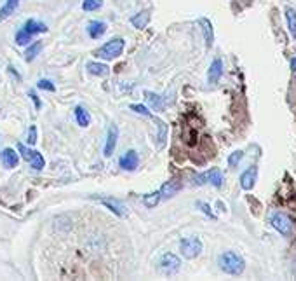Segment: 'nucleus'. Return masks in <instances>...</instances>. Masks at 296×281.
<instances>
[{
	"instance_id": "33",
	"label": "nucleus",
	"mask_w": 296,
	"mask_h": 281,
	"mask_svg": "<svg viewBox=\"0 0 296 281\" xmlns=\"http://www.w3.org/2000/svg\"><path fill=\"white\" fill-rule=\"evenodd\" d=\"M197 206L202 208V211H206V213L209 215V217H214V215L211 213V210H209V206H207V204H204V203H197Z\"/></svg>"
},
{
	"instance_id": "6",
	"label": "nucleus",
	"mask_w": 296,
	"mask_h": 281,
	"mask_svg": "<svg viewBox=\"0 0 296 281\" xmlns=\"http://www.w3.org/2000/svg\"><path fill=\"white\" fill-rule=\"evenodd\" d=\"M18 151H20V154L23 156V159L30 161L32 168H35V170H42L44 164H46V161H44L42 154H39V152L34 151V149H28L27 145L18 144Z\"/></svg>"
},
{
	"instance_id": "2",
	"label": "nucleus",
	"mask_w": 296,
	"mask_h": 281,
	"mask_svg": "<svg viewBox=\"0 0 296 281\" xmlns=\"http://www.w3.org/2000/svg\"><path fill=\"white\" fill-rule=\"evenodd\" d=\"M124 46H126V40L124 39H120V37L112 39V40H108L103 47H100V51H98L96 54L101 60H115V58H119L120 54H122Z\"/></svg>"
},
{
	"instance_id": "17",
	"label": "nucleus",
	"mask_w": 296,
	"mask_h": 281,
	"mask_svg": "<svg viewBox=\"0 0 296 281\" xmlns=\"http://www.w3.org/2000/svg\"><path fill=\"white\" fill-rule=\"evenodd\" d=\"M23 30L30 35H35V34H44V32H47V27L37 20H28L27 23L23 25Z\"/></svg>"
},
{
	"instance_id": "21",
	"label": "nucleus",
	"mask_w": 296,
	"mask_h": 281,
	"mask_svg": "<svg viewBox=\"0 0 296 281\" xmlns=\"http://www.w3.org/2000/svg\"><path fill=\"white\" fill-rule=\"evenodd\" d=\"M75 119L80 127H87L91 124V115L84 107H75Z\"/></svg>"
},
{
	"instance_id": "31",
	"label": "nucleus",
	"mask_w": 296,
	"mask_h": 281,
	"mask_svg": "<svg viewBox=\"0 0 296 281\" xmlns=\"http://www.w3.org/2000/svg\"><path fill=\"white\" fill-rule=\"evenodd\" d=\"M35 142H37V127L30 126V129H28V144L34 145Z\"/></svg>"
},
{
	"instance_id": "25",
	"label": "nucleus",
	"mask_w": 296,
	"mask_h": 281,
	"mask_svg": "<svg viewBox=\"0 0 296 281\" xmlns=\"http://www.w3.org/2000/svg\"><path fill=\"white\" fill-rule=\"evenodd\" d=\"M40 51H42V42H39V40H37V42L32 44V46L27 49V53H25V58H27V61H32V60H34V58L37 56Z\"/></svg>"
},
{
	"instance_id": "23",
	"label": "nucleus",
	"mask_w": 296,
	"mask_h": 281,
	"mask_svg": "<svg viewBox=\"0 0 296 281\" xmlns=\"http://www.w3.org/2000/svg\"><path fill=\"white\" fill-rule=\"evenodd\" d=\"M286 21H287V28H289L291 35L296 39V11L293 7H286Z\"/></svg>"
},
{
	"instance_id": "3",
	"label": "nucleus",
	"mask_w": 296,
	"mask_h": 281,
	"mask_svg": "<svg viewBox=\"0 0 296 281\" xmlns=\"http://www.w3.org/2000/svg\"><path fill=\"white\" fill-rule=\"evenodd\" d=\"M270 225H272L275 231H279L282 236H286V238H291V236H293L294 225H293V222H291V218L287 217V215L279 213V211L272 213L270 215Z\"/></svg>"
},
{
	"instance_id": "4",
	"label": "nucleus",
	"mask_w": 296,
	"mask_h": 281,
	"mask_svg": "<svg viewBox=\"0 0 296 281\" xmlns=\"http://www.w3.org/2000/svg\"><path fill=\"white\" fill-rule=\"evenodd\" d=\"M202 241L199 238H195V236H192V238H185L181 239L180 243V251L181 255H183L185 258H188V260H193V258H197L200 253H202Z\"/></svg>"
},
{
	"instance_id": "9",
	"label": "nucleus",
	"mask_w": 296,
	"mask_h": 281,
	"mask_svg": "<svg viewBox=\"0 0 296 281\" xmlns=\"http://www.w3.org/2000/svg\"><path fill=\"white\" fill-rule=\"evenodd\" d=\"M145 98H147V103L155 112H162L167 107V103H169V98L160 96V94H155L152 91H145Z\"/></svg>"
},
{
	"instance_id": "20",
	"label": "nucleus",
	"mask_w": 296,
	"mask_h": 281,
	"mask_svg": "<svg viewBox=\"0 0 296 281\" xmlns=\"http://www.w3.org/2000/svg\"><path fill=\"white\" fill-rule=\"evenodd\" d=\"M200 25H202L204 39H206V44H207V47H211V46H213V42H214L213 25H211V21H209V20H206V18H202V20H200Z\"/></svg>"
},
{
	"instance_id": "27",
	"label": "nucleus",
	"mask_w": 296,
	"mask_h": 281,
	"mask_svg": "<svg viewBox=\"0 0 296 281\" xmlns=\"http://www.w3.org/2000/svg\"><path fill=\"white\" fill-rule=\"evenodd\" d=\"M32 37H34V35L27 34V32H25L23 28H21V30L16 34V44H20V46H25V44H30V42H32Z\"/></svg>"
},
{
	"instance_id": "19",
	"label": "nucleus",
	"mask_w": 296,
	"mask_h": 281,
	"mask_svg": "<svg viewBox=\"0 0 296 281\" xmlns=\"http://www.w3.org/2000/svg\"><path fill=\"white\" fill-rule=\"evenodd\" d=\"M18 6H20V0H6V4L0 7V21L7 20L16 11Z\"/></svg>"
},
{
	"instance_id": "30",
	"label": "nucleus",
	"mask_w": 296,
	"mask_h": 281,
	"mask_svg": "<svg viewBox=\"0 0 296 281\" xmlns=\"http://www.w3.org/2000/svg\"><path fill=\"white\" fill-rule=\"evenodd\" d=\"M131 110H134L136 114H141V115H147V117H150L148 108L143 107V105H131Z\"/></svg>"
},
{
	"instance_id": "10",
	"label": "nucleus",
	"mask_w": 296,
	"mask_h": 281,
	"mask_svg": "<svg viewBox=\"0 0 296 281\" xmlns=\"http://www.w3.org/2000/svg\"><path fill=\"white\" fill-rule=\"evenodd\" d=\"M138 163H140V158H138L136 151H127L126 154L119 159V166L122 168V170H127V171L136 170Z\"/></svg>"
},
{
	"instance_id": "15",
	"label": "nucleus",
	"mask_w": 296,
	"mask_h": 281,
	"mask_svg": "<svg viewBox=\"0 0 296 281\" xmlns=\"http://www.w3.org/2000/svg\"><path fill=\"white\" fill-rule=\"evenodd\" d=\"M87 70L91 75H96V77H107L110 74V68L105 63H96V61H89L87 63Z\"/></svg>"
},
{
	"instance_id": "1",
	"label": "nucleus",
	"mask_w": 296,
	"mask_h": 281,
	"mask_svg": "<svg viewBox=\"0 0 296 281\" xmlns=\"http://www.w3.org/2000/svg\"><path fill=\"white\" fill-rule=\"evenodd\" d=\"M218 265L223 272L230 276H240L246 269V260L235 251H223L218 258Z\"/></svg>"
},
{
	"instance_id": "14",
	"label": "nucleus",
	"mask_w": 296,
	"mask_h": 281,
	"mask_svg": "<svg viewBox=\"0 0 296 281\" xmlns=\"http://www.w3.org/2000/svg\"><path fill=\"white\" fill-rule=\"evenodd\" d=\"M105 32H107V23H103V21H91V23L87 25V34H89L91 39L103 37Z\"/></svg>"
},
{
	"instance_id": "11",
	"label": "nucleus",
	"mask_w": 296,
	"mask_h": 281,
	"mask_svg": "<svg viewBox=\"0 0 296 281\" xmlns=\"http://www.w3.org/2000/svg\"><path fill=\"white\" fill-rule=\"evenodd\" d=\"M117 138H119V129H117L115 124H112L110 127H108V133H107V142H105V149H103V154L107 156H112L113 151H115L117 147Z\"/></svg>"
},
{
	"instance_id": "34",
	"label": "nucleus",
	"mask_w": 296,
	"mask_h": 281,
	"mask_svg": "<svg viewBox=\"0 0 296 281\" xmlns=\"http://www.w3.org/2000/svg\"><path fill=\"white\" fill-rule=\"evenodd\" d=\"M30 98H32V100H34L35 108H40V100L37 98V94H35V93H30Z\"/></svg>"
},
{
	"instance_id": "24",
	"label": "nucleus",
	"mask_w": 296,
	"mask_h": 281,
	"mask_svg": "<svg viewBox=\"0 0 296 281\" xmlns=\"http://www.w3.org/2000/svg\"><path fill=\"white\" fill-rule=\"evenodd\" d=\"M160 201V192H150V194L143 196V204L147 208H155Z\"/></svg>"
},
{
	"instance_id": "16",
	"label": "nucleus",
	"mask_w": 296,
	"mask_h": 281,
	"mask_svg": "<svg viewBox=\"0 0 296 281\" xmlns=\"http://www.w3.org/2000/svg\"><path fill=\"white\" fill-rule=\"evenodd\" d=\"M100 203H103L105 206L108 208V210H112L115 215H119V217H124V213H126V208H124V204L120 203V201L117 199H112V198H100Z\"/></svg>"
},
{
	"instance_id": "7",
	"label": "nucleus",
	"mask_w": 296,
	"mask_h": 281,
	"mask_svg": "<svg viewBox=\"0 0 296 281\" xmlns=\"http://www.w3.org/2000/svg\"><path fill=\"white\" fill-rule=\"evenodd\" d=\"M181 267V260L176 257L174 253H164L162 258H160V269H162L164 274H174L178 272Z\"/></svg>"
},
{
	"instance_id": "35",
	"label": "nucleus",
	"mask_w": 296,
	"mask_h": 281,
	"mask_svg": "<svg viewBox=\"0 0 296 281\" xmlns=\"http://www.w3.org/2000/svg\"><path fill=\"white\" fill-rule=\"evenodd\" d=\"M291 70H293L294 74H296V56L293 58V60H291Z\"/></svg>"
},
{
	"instance_id": "22",
	"label": "nucleus",
	"mask_w": 296,
	"mask_h": 281,
	"mask_svg": "<svg viewBox=\"0 0 296 281\" xmlns=\"http://www.w3.org/2000/svg\"><path fill=\"white\" fill-rule=\"evenodd\" d=\"M150 21V11H143V13H138L136 16H133V20H131V23L134 25L136 28H145L148 25Z\"/></svg>"
},
{
	"instance_id": "29",
	"label": "nucleus",
	"mask_w": 296,
	"mask_h": 281,
	"mask_svg": "<svg viewBox=\"0 0 296 281\" xmlns=\"http://www.w3.org/2000/svg\"><path fill=\"white\" fill-rule=\"evenodd\" d=\"M242 158H244V152H242V151H237V152H233V154L228 158V164H230V166H232V168H235L237 164L240 163V159H242Z\"/></svg>"
},
{
	"instance_id": "8",
	"label": "nucleus",
	"mask_w": 296,
	"mask_h": 281,
	"mask_svg": "<svg viewBox=\"0 0 296 281\" xmlns=\"http://www.w3.org/2000/svg\"><path fill=\"white\" fill-rule=\"evenodd\" d=\"M256 180H258V166L253 164V166H249L240 175V187L244 191H251L254 187V184H256Z\"/></svg>"
},
{
	"instance_id": "5",
	"label": "nucleus",
	"mask_w": 296,
	"mask_h": 281,
	"mask_svg": "<svg viewBox=\"0 0 296 281\" xmlns=\"http://www.w3.org/2000/svg\"><path fill=\"white\" fill-rule=\"evenodd\" d=\"M193 184H197V185L211 184V185H214V187L220 189L223 185V173H221V170H218V168H213V170L206 171V173L195 175Z\"/></svg>"
},
{
	"instance_id": "18",
	"label": "nucleus",
	"mask_w": 296,
	"mask_h": 281,
	"mask_svg": "<svg viewBox=\"0 0 296 281\" xmlns=\"http://www.w3.org/2000/svg\"><path fill=\"white\" fill-rule=\"evenodd\" d=\"M2 164L6 168H16L18 164V154L16 151H13V149H4L2 151Z\"/></svg>"
},
{
	"instance_id": "13",
	"label": "nucleus",
	"mask_w": 296,
	"mask_h": 281,
	"mask_svg": "<svg viewBox=\"0 0 296 281\" xmlns=\"http://www.w3.org/2000/svg\"><path fill=\"white\" fill-rule=\"evenodd\" d=\"M181 187H183V184L178 180H169L166 182V184L162 185V189H160V198H173L174 194H178V192L181 191Z\"/></svg>"
},
{
	"instance_id": "28",
	"label": "nucleus",
	"mask_w": 296,
	"mask_h": 281,
	"mask_svg": "<svg viewBox=\"0 0 296 281\" xmlns=\"http://www.w3.org/2000/svg\"><path fill=\"white\" fill-rule=\"evenodd\" d=\"M157 127H159V147H162L167 138V126L160 120H157Z\"/></svg>"
},
{
	"instance_id": "12",
	"label": "nucleus",
	"mask_w": 296,
	"mask_h": 281,
	"mask_svg": "<svg viewBox=\"0 0 296 281\" xmlns=\"http://www.w3.org/2000/svg\"><path fill=\"white\" fill-rule=\"evenodd\" d=\"M221 75H223V61L220 60V58H216L209 67L207 80H209V84H218V80L221 79Z\"/></svg>"
},
{
	"instance_id": "32",
	"label": "nucleus",
	"mask_w": 296,
	"mask_h": 281,
	"mask_svg": "<svg viewBox=\"0 0 296 281\" xmlns=\"http://www.w3.org/2000/svg\"><path fill=\"white\" fill-rule=\"evenodd\" d=\"M37 87H39V89H47V91H54V89H56V87L53 86V82H49V80H39Z\"/></svg>"
},
{
	"instance_id": "26",
	"label": "nucleus",
	"mask_w": 296,
	"mask_h": 281,
	"mask_svg": "<svg viewBox=\"0 0 296 281\" xmlns=\"http://www.w3.org/2000/svg\"><path fill=\"white\" fill-rule=\"evenodd\" d=\"M103 6V0H84L82 9L84 11H96Z\"/></svg>"
}]
</instances>
